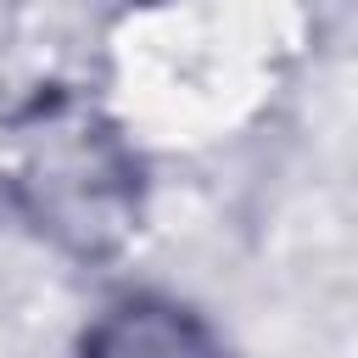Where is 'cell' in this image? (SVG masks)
Segmentation results:
<instances>
[{"mask_svg": "<svg viewBox=\"0 0 358 358\" xmlns=\"http://www.w3.org/2000/svg\"><path fill=\"white\" fill-rule=\"evenodd\" d=\"M28 185L39 190V218L84 252L129 229V213H134L129 162L90 123L50 129L28 157Z\"/></svg>", "mask_w": 358, "mask_h": 358, "instance_id": "1", "label": "cell"}, {"mask_svg": "<svg viewBox=\"0 0 358 358\" xmlns=\"http://www.w3.org/2000/svg\"><path fill=\"white\" fill-rule=\"evenodd\" d=\"M84 358H224V347L190 308L162 296H129L90 324Z\"/></svg>", "mask_w": 358, "mask_h": 358, "instance_id": "2", "label": "cell"}]
</instances>
